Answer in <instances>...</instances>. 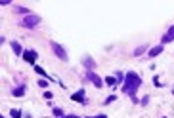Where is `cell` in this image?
Returning a JSON list of instances; mask_svg holds the SVG:
<instances>
[{"instance_id": "cell-1", "label": "cell", "mask_w": 174, "mask_h": 118, "mask_svg": "<svg viewBox=\"0 0 174 118\" xmlns=\"http://www.w3.org/2000/svg\"><path fill=\"white\" fill-rule=\"evenodd\" d=\"M140 86V78H138V76L136 74H132V73H130V74H126V84H124V92H132V90H134V88H138Z\"/></svg>"}, {"instance_id": "cell-2", "label": "cell", "mask_w": 174, "mask_h": 118, "mask_svg": "<svg viewBox=\"0 0 174 118\" xmlns=\"http://www.w3.org/2000/svg\"><path fill=\"white\" fill-rule=\"evenodd\" d=\"M39 21H40V19H39V17H35V15H27V17L23 19V23H21V25H25V27H33V25H37Z\"/></svg>"}, {"instance_id": "cell-3", "label": "cell", "mask_w": 174, "mask_h": 118, "mask_svg": "<svg viewBox=\"0 0 174 118\" xmlns=\"http://www.w3.org/2000/svg\"><path fill=\"white\" fill-rule=\"evenodd\" d=\"M52 48H54V51H56V53H58V57H61L63 61H67V53L63 51V48H59L58 44H52Z\"/></svg>"}, {"instance_id": "cell-4", "label": "cell", "mask_w": 174, "mask_h": 118, "mask_svg": "<svg viewBox=\"0 0 174 118\" xmlns=\"http://www.w3.org/2000/svg\"><path fill=\"white\" fill-rule=\"evenodd\" d=\"M23 59H25L27 63H35V59H37V51H23Z\"/></svg>"}, {"instance_id": "cell-5", "label": "cell", "mask_w": 174, "mask_h": 118, "mask_svg": "<svg viewBox=\"0 0 174 118\" xmlns=\"http://www.w3.org/2000/svg\"><path fill=\"white\" fill-rule=\"evenodd\" d=\"M172 40H174V27H170V29H168V32L165 34V36H163V44L172 42Z\"/></svg>"}, {"instance_id": "cell-6", "label": "cell", "mask_w": 174, "mask_h": 118, "mask_svg": "<svg viewBox=\"0 0 174 118\" xmlns=\"http://www.w3.org/2000/svg\"><path fill=\"white\" fill-rule=\"evenodd\" d=\"M88 80H92V82H94V86H96V88H100V86H102V80H100V78H98V76L94 74V73H88Z\"/></svg>"}, {"instance_id": "cell-7", "label": "cell", "mask_w": 174, "mask_h": 118, "mask_svg": "<svg viewBox=\"0 0 174 118\" xmlns=\"http://www.w3.org/2000/svg\"><path fill=\"white\" fill-rule=\"evenodd\" d=\"M71 99H73V101H78V103H86V101H84V90H80L78 93H75Z\"/></svg>"}, {"instance_id": "cell-8", "label": "cell", "mask_w": 174, "mask_h": 118, "mask_svg": "<svg viewBox=\"0 0 174 118\" xmlns=\"http://www.w3.org/2000/svg\"><path fill=\"white\" fill-rule=\"evenodd\" d=\"M161 51H163V46H157V48H151V50H149V55H151V57H153V55H159Z\"/></svg>"}, {"instance_id": "cell-9", "label": "cell", "mask_w": 174, "mask_h": 118, "mask_svg": "<svg viewBox=\"0 0 174 118\" xmlns=\"http://www.w3.org/2000/svg\"><path fill=\"white\" fill-rule=\"evenodd\" d=\"M23 93H25V88H23V86L17 88V90H13V95H17V97H19V95H23Z\"/></svg>"}, {"instance_id": "cell-10", "label": "cell", "mask_w": 174, "mask_h": 118, "mask_svg": "<svg viewBox=\"0 0 174 118\" xmlns=\"http://www.w3.org/2000/svg\"><path fill=\"white\" fill-rule=\"evenodd\" d=\"M12 48H13V51H15V53H21V46L17 42H13L12 44Z\"/></svg>"}, {"instance_id": "cell-11", "label": "cell", "mask_w": 174, "mask_h": 118, "mask_svg": "<svg viewBox=\"0 0 174 118\" xmlns=\"http://www.w3.org/2000/svg\"><path fill=\"white\" fill-rule=\"evenodd\" d=\"M12 116H13V118H19V116H21V112H19V111H15V109H12Z\"/></svg>"}, {"instance_id": "cell-12", "label": "cell", "mask_w": 174, "mask_h": 118, "mask_svg": "<svg viewBox=\"0 0 174 118\" xmlns=\"http://www.w3.org/2000/svg\"><path fill=\"white\" fill-rule=\"evenodd\" d=\"M35 71H37V73H39V74L46 76V73H44V69H40V67H35Z\"/></svg>"}, {"instance_id": "cell-13", "label": "cell", "mask_w": 174, "mask_h": 118, "mask_svg": "<svg viewBox=\"0 0 174 118\" xmlns=\"http://www.w3.org/2000/svg\"><path fill=\"white\" fill-rule=\"evenodd\" d=\"M54 114H56V116H61V114H63V112L59 111V109H54Z\"/></svg>"}, {"instance_id": "cell-14", "label": "cell", "mask_w": 174, "mask_h": 118, "mask_svg": "<svg viewBox=\"0 0 174 118\" xmlns=\"http://www.w3.org/2000/svg\"><path fill=\"white\" fill-rule=\"evenodd\" d=\"M105 82H107V84H115V78H111L109 76V78H105Z\"/></svg>"}, {"instance_id": "cell-15", "label": "cell", "mask_w": 174, "mask_h": 118, "mask_svg": "<svg viewBox=\"0 0 174 118\" xmlns=\"http://www.w3.org/2000/svg\"><path fill=\"white\" fill-rule=\"evenodd\" d=\"M96 118H107V116H103V114H100V116H96Z\"/></svg>"}, {"instance_id": "cell-16", "label": "cell", "mask_w": 174, "mask_h": 118, "mask_svg": "<svg viewBox=\"0 0 174 118\" xmlns=\"http://www.w3.org/2000/svg\"><path fill=\"white\" fill-rule=\"evenodd\" d=\"M69 118H78V116H73V114H71V116H69Z\"/></svg>"}, {"instance_id": "cell-17", "label": "cell", "mask_w": 174, "mask_h": 118, "mask_svg": "<svg viewBox=\"0 0 174 118\" xmlns=\"http://www.w3.org/2000/svg\"><path fill=\"white\" fill-rule=\"evenodd\" d=\"M2 118H4V116H2Z\"/></svg>"}]
</instances>
